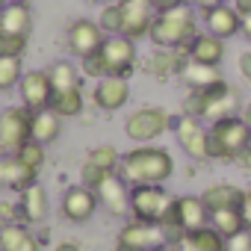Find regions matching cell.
Listing matches in <instances>:
<instances>
[{
	"instance_id": "obj_1",
	"label": "cell",
	"mask_w": 251,
	"mask_h": 251,
	"mask_svg": "<svg viewBox=\"0 0 251 251\" xmlns=\"http://www.w3.org/2000/svg\"><path fill=\"white\" fill-rule=\"evenodd\" d=\"M195 36H198V9H192L189 3L157 12L148 33V39L157 48H169V50H186Z\"/></svg>"
},
{
	"instance_id": "obj_2",
	"label": "cell",
	"mask_w": 251,
	"mask_h": 251,
	"mask_svg": "<svg viewBox=\"0 0 251 251\" xmlns=\"http://www.w3.org/2000/svg\"><path fill=\"white\" fill-rule=\"evenodd\" d=\"M239 109V95L230 83L219 80L207 89H189L186 100H183V115L201 118V121H219L227 115H236Z\"/></svg>"
},
{
	"instance_id": "obj_3",
	"label": "cell",
	"mask_w": 251,
	"mask_h": 251,
	"mask_svg": "<svg viewBox=\"0 0 251 251\" xmlns=\"http://www.w3.org/2000/svg\"><path fill=\"white\" fill-rule=\"evenodd\" d=\"M175 172V160L166 148H136L121 157V177L130 180L133 186L139 183H157L163 186Z\"/></svg>"
},
{
	"instance_id": "obj_4",
	"label": "cell",
	"mask_w": 251,
	"mask_h": 251,
	"mask_svg": "<svg viewBox=\"0 0 251 251\" xmlns=\"http://www.w3.org/2000/svg\"><path fill=\"white\" fill-rule=\"evenodd\" d=\"M251 145V127L242 115H227L210 124V160H236Z\"/></svg>"
},
{
	"instance_id": "obj_5",
	"label": "cell",
	"mask_w": 251,
	"mask_h": 251,
	"mask_svg": "<svg viewBox=\"0 0 251 251\" xmlns=\"http://www.w3.org/2000/svg\"><path fill=\"white\" fill-rule=\"evenodd\" d=\"M30 139H33V112L24 103L0 112V154H18Z\"/></svg>"
},
{
	"instance_id": "obj_6",
	"label": "cell",
	"mask_w": 251,
	"mask_h": 251,
	"mask_svg": "<svg viewBox=\"0 0 251 251\" xmlns=\"http://www.w3.org/2000/svg\"><path fill=\"white\" fill-rule=\"evenodd\" d=\"M172 124H175V118L163 106H142V109L130 112V118L124 121V133L133 142H154L172 127Z\"/></svg>"
},
{
	"instance_id": "obj_7",
	"label": "cell",
	"mask_w": 251,
	"mask_h": 251,
	"mask_svg": "<svg viewBox=\"0 0 251 251\" xmlns=\"http://www.w3.org/2000/svg\"><path fill=\"white\" fill-rule=\"evenodd\" d=\"M172 201H175V198H172L163 186H157V183H139V186L130 189V213H133V219H139V222L160 225Z\"/></svg>"
},
{
	"instance_id": "obj_8",
	"label": "cell",
	"mask_w": 251,
	"mask_h": 251,
	"mask_svg": "<svg viewBox=\"0 0 251 251\" xmlns=\"http://www.w3.org/2000/svg\"><path fill=\"white\" fill-rule=\"evenodd\" d=\"M98 53L103 59L106 77H127L136 68V42L127 36H106Z\"/></svg>"
},
{
	"instance_id": "obj_9",
	"label": "cell",
	"mask_w": 251,
	"mask_h": 251,
	"mask_svg": "<svg viewBox=\"0 0 251 251\" xmlns=\"http://www.w3.org/2000/svg\"><path fill=\"white\" fill-rule=\"evenodd\" d=\"M172 127H175L177 145L186 151V157H192V160H210V127H204L201 118L180 115V118H175Z\"/></svg>"
},
{
	"instance_id": "obj_10",
	"label": "cell",
	"mask_w": 251,
	"mask_h": 251,
	"mask_svg": "<svg viewBox=\"0 0 251 251\" xmlns=\"http://www.w3.org/2000/svg\"><path fill=\"white\" fill-rule=\"evenodd\" d=\"M68 50L74 53V56H80V59H89V56H95L100 48H103V42H106V33L100 30V24L98 21H89V18H77L71 27H68Z\"/></svg>"
},
{
	"instance_id": "obj_11",
	"label": "cell",
	"mask_w": 251,
	"mask_h": 251,
	"mask_svg": "<svg viewBox=\"0 0 251 251\" xmlns=\"http://www.w3.org/2000/svg\"><path fill=\"white\" fill-rule=\"evenodd\" d=\"M18 92H21V103L30 109V112H39V109H48L50 100H53V83H50V74L48 71H27L18 83Z\"/></svg>"
},
{
	"instance_id": "obj_12",
	"label": "cell",
	"mask_w": 251,
	"mask_h": 251,
	"mask_svg": "<svg viewBox=\"0 0 251 251\" xmlns=\"http://www.w3.org/2000/svg\"><path fill=\"white\" fill-rule=\"evenodd\" d=\"M98 201H100V207L106 210V213H112V216H127L130 213V189H127V180H124L121 175H115V172H109L100 183H98Z\"/></svg>"
},
{
	"instance_id": "obj_13",
	"label": "cell",
	"mask_w": 251,
	"mask_h": 251,
	"mask_svg": "<svg viewBox=\"0 0 251 251\" xmlns=\"http://www.w3.org/2000/svg\"><path fill=\"white\" fill-rule=\"evenodd\" d=\"M121 9H124V30L121 36L127 39H142L151 33V24H154V15L157 9L151 6V0H118Z\"/></svg>"
},
{
	"instance_id": "obj_14",
	"label": "cell",
	"mask_w": 251,
	"mask_h": 251,
	"mask_svg": "<svg viewBox=\"0 0 251 251\" xmlns=\"http://www.w3.org/2000/svg\"><path fill=\"white\" fill-rule=\"evenodd\" d=\"M98 207H100L98 192H95L92 186H83V183H80V186H71V189L65 192V198H62V213H65V219H71L74 225L89 222Z\"/></svg>"
},
{
	"instance_id": "obj_15",
	"label": "cell",
	"mask_w": 251,
	"mask_h": 251,
	"mask_svg": "<svg viewBox=\"0 0 251 251\" xmlns=\"http://www.w3.org/2000/svg\"><path fill=\"white\" fill-rule=\"evenodd\" d=\"M92 100L103 112L121 109L124 103L130 100V83H127V77H103V80H98L95 92H92Z\"/></svg>"
},
{
	"instance_id": "obj_16",
	"label": "cell",
	"mask_w": 251,
	"mask_h": 251,
	"mask_svg": "<svg viewBox=\"0 0 251 251\" xmlns=\"http://www.w3.org/2000/svg\"><path fill=\"white\" fill-rule=\"evenodd\" d=\"M118 242L133 245V248H139V251H151V248H157V245H169V239H166V233H163L160 225L139 222V219H133V222H127V225L121 227Z\"/></svg>"
},
{
	"instance_id": "obj_17",
	"label": "cell",
	"mask_w": 251,
	"mask_h": 251,
	"mask_svg": "<svg viewBox=\"0 0 251 251\" xmlns=\"http://www.w3.org/2000/svg\"><path fill=\"white\" fill-rule=\"evenodd\" d=\"M204 27H207V33H213V36H219V39H233L236 33H242V15L230 6V3H222L219 6H213V9H207L204 12Z\"/></svg>"
},
{
	"instance_id": "obj_18",
	"label": "cell",
	"mask_w": 251,
	"mask_h": 251,
	"mask_svg": "<svg viewBox=\"0 0 251 251\" xmlns=\"http://www.w3.org/2000/svg\"><path fill=\"white\" fill-rule=\"evenodd\" d=\"M186 59H192V62H201V65H222V59H225V39H219V36H213V33H198L192 42H189V48H186Z\"/></svg>"
},
{
	"instance_id": "obj_19",
	"label": "cell",
	"mask_w": 251,
	"mask_h": 251,
	"mask_svg": "<svg viewBox=\"0 0 251 251\" xmlns=\"http://www.w3.org/2000/svg\"><path fill=\"white\" fill-rule=\"evenodd\" d=\"M36 175L33 169H27L15 154H0V186L6 189H27L30 183H36Z\"/></svg>"
},
{
	"instance_id": "obj_20",
	"label": "cell",
	"mask_w": 251,
	"mask_h": 251,
	"mask_svg": "<svg viewBox=\"0 0 251 251\" xmlns=\"http://www.w3.org/2000/svg\"><path fill=\"white\" fill-rule=\"evenodd\" d=\"M177 251H227V239L213 225H204L198 230L183 233L177 242Z\"/></svg>"
},
{
	"instance_id": "obj_21",
	"label": "cell",
	"mask_w": 251,
	"mask_h": 251,
	"mask_svg": "<svg viewBox=\"0 0 251 251\" xmlns=\"http://www.w3.org/2000/svg\"><path fill=\"white\" fill-rule=\"evenodd\" d=\"M0 30L12 33V36H30L33 30V9L27 0H12L6 9L0 12Z\"/></svg>"
},
{
	"instance_id": "obj_22",
	"label": "cell",
	"mask_w": 251,
	"mask_h": 251,
	"mask_svg": "<svg viewBox=\"0 0 251 251\" xmlns=\"http://www.w3.org/2000/svg\"><path fill=\"white\" fill-rule=\"evenodd\" d=\"M175 207H177V222H180L183 233L210 225V210H207V204H204L201 198L183 195V198H175Z\"/></svg>"
},
{
	"instance_id": "obj_23",
	"label": "cell",
	"mask_w": 251,
	"mask_h": 251,
	"mask_svg": "<svg viewBox=\"0 0 251 251\" xmlns=\"http://www.w3.org/2000/svg\"><path fill=\"white\" fill-rule=\"evenodd\" d=\"M183 56H186V50H169V48H160L157 53H151V59H148V74L151 77H157V80H169V77H175L177 71H183Z\"/></svg>"
},
{
	"instance_id": "obj_24",
	"label": "cell",
	"mask_w": 251,
	"mask_h": 251,
	"mask_svg": "<svg viewBox=\"0 0 251 251\" xmlns=\"http://www.w3.org/2000/svg\"><path fill=\"white\" fill-rule=\"evenodd\" d=\"M59 133H62V118H59L50 106L33 112V142H39V145H50V142L59 139Z\"/></svg>"
},
{
	"instance_id": "obj_25",
	"label": "cell",
	"mask_w": 251,
	"mask_h": 251,
	"mask_svg": "<svg viewBox=\"0 0 251 251\" xmlns=\"http://www.w3.org/2000/svg\"><path fill=\"white\" fill-rule=\"evenodd\" d=\"M18 207H21V216L27 222H33V225L45 222L48 219V195H45V189L39 183H30L27 189H21V204Z\"/></svg>"
},
{
	"instance_id": "obj_26",
	"label": "cell",
	"mask_w": 251,
	"mask_h": 251,
	"mask_svg": "<svg viewBox=\"0 0 251 251\" xmlns=\"http://www.w3.org/2000/svg\"><path fill=\"white\" fill-rule=\"evenodd\" d=\"M180 77H183V83H186L189 89H207V86H213V83L225 80V77H222V71H219L216 65H201V62H192V59H186V65H183Z\"/></svg>"
},
{
	"instance_id": "obj_27",
	"label": "cell",
	"mask_w": 251,
	"mask_h": 251,
	"mask_svg": "<svg viewBox=\"0 0 251 251\" xmlns=\"http://www.w3.org/2000/svg\"><path fill=\"white\" fill-rule=\"evenodd\" d=\"M201 201L207 204L210 213H213V210H225V207H239L242 189L233 186V183H216V186H210V189L201 195Z\"/></svg>"
},
{
	"instance_id": "obj_28",
	"label": "cell",
	"mask_w": 251,
	"mask_h": 251,
	"mask_svg": "<svg viewBox=\"0 0 251 251\" xmlns=\"http://www.w3.org/2000/svg\"><path fill=\"white\" fill-rule=\"evenodd\" d=\"M210 225H213L225 239H233L236 233H242V230H245V219H242V210H239V207L213 210V213H210Z\"/></svg>"
},
{
	"instance_id": "obj_29",
	"label": "cell",
	"mask_w": 251,
	"mask_h": 251,
	"mask_svg": "<svg viewBox=\"0 0 251 251\" xmlns=\"http://www.w3.org/2000/svg\"><path fill=\"white\" fill-rule=\"evenodd\" d=\"M0 251H39V242L21 225H3L0 227Z\"/></svg>"
},
{
	"instance_id": "obj_30",
	"label": "cell",
	"mask_w": 251,
	"mask_h": 251,
	"mask_svg": "<svg viewBox=\"0 0 251 251\" xmlns=\"http://www.w3.org/2000/svg\"><path fill=\"white\" fill-rule=\"evenodd\" d=\"M50 74V83H53V92H65V89H80V68L68 59H59L48 68Z\"/></svg>"
},
{
	"instance_id": "obj_31",
	"label": "cell",
	"mask_w": 251,
	"mask_h": 251,
	"mask_svg": "<svg viewBox=\"0 0 251 251\" xmlns=\"http://www.w3.org/2000/svg\"><path fill=\"white\" fill-rule=\"evenodd\" d=\"M50 109H53L59 118H74V115H80V112H83V92H80V89L53 92Z\"/></svg>"
},
{
	"instance_id": "obj_32",
	"label": "cell",
	"mask_w": 251,
	"mask_h": 251,
	"mask_svg": "<svg viewBox=\"0 0 251 251\" xmlns=\"http://www.w3.org/2000/svg\"><path fill=\"white\" fill-rule=\"evenodd\" d=\"M24 77V65L21 56H0V92H9L21 83Z\"/></svg>"
},
{
	"instance_id": "obj_33",
	"label": "cell",
	"mask_w": 251,
	"mask_h": 251,
	"mask_svg": "<svg viewBox=\"0 0 251 251\" xmlns=\"http://www.w3.org/2000/svg\"><path fill=\"white\" fill-rule=\"evenodd\" d=\"M98 24H100V30H103L106 36H121V30H124V9H121L118 0H112V3H106V6L100 9Z\"/></svg>"
},
{
	"instance_id": "obj_34",
	"label": "cell",
	"mask_w": 251,
	"mask_h": 251,
	"mask_svg": "<svg viewBox=\"0 0 251 251\" xmlns=\"http://www.w3.org/2000/svg\"><path fill=\"white\" fill-rule=\"evenodd\" d=\"M86 163H92V166H98V169H106V172H115V169L121 166V154H118L112 145H98V148L89 151Z\"/></svg>"
},
{
	"instance_id": "obj_35",
	"label": "cell",
	"mask_w": 251,
	"mask_h": 251,
	"mask_svg": "<svg viewBox=\"0 0 251 251\" xmlns=\"http://www.w3.org/2000/svg\"><path fill=\"white\" fill-rule=\"evenodd\" d=\"M15 157H18L27 169L39 172V169H42V163H45V145H39V142H33V139H30V142H27V145L15 154Z\"/></svg>"
},
{
	"instance_id": "obj_36",
	"label": "cell",
	"mask_w": 251,
	"mask_h": 251,
	"mask_svg": "<svg viewBox=\"0 0 251 251\" xmlns=\"http://www.w3.org/2000/svg\"><path fill=\"white\" fill-rule=\"evenodd\" d=\"M27 50V36H12L0 30V56H21Z\"/></svg>"
},
{
	"instance_id": "obj_37",
	"label": "cell",
	"mask_w": 251,
	"mask_h": 251,
	"mask_svg": "<svg viewBox=\"0 0 251 251\" xmlns=\"http://www.w3.org/2000/svg\"><path fill=\"white\" fill-rule=\"evenodd\" d=\"M227 251H251V230H242L233 239H227Z\"/></svg>"
},
{
	"instance_id": "obj_38",
	"label": "cell",
	"mask_w": 251,
	"mask_h": 251,
	"mask_svg": "<svg viewBox=\"0 0 251 251\" xmlns=\"http://www.w3.org/2000/svg\"><path fill=\"white\" fill-rule=\"evenodd\" d=\"M239 210H242V219H245V230H251V186H248V189L242 192Z\"/></svg>"
},
{
	"instance_id": "obj_39",
	"label": "cell",
	"mask_w": 251,
	"mask_h": 251,
	"mask_svg": "<svg viewBox=\"0 0 251 251\" xmlns=\"http://www.w3.org/2000/svg\"><path fill=\"white\" fill-rule=\"evenodd\" d=\"M239 74L251 83V50H245V53H239Z\"/></svg>"
},
{
	"instance_id": "obj_40",
	"label": "cell",
	"mask_w": 251,
	"mask_h": 251,
	"mask_svg": "<svg viewBox=\"0 0 251 251\" xmlns=\"http://www.w3.org/2000/svg\"><path fill=\"white\" fill-rule=\"evenodd\" d=\"M183 3H189L192 9H201V12H207V9H213V6H219L222 0H183Z\"/></svg>"
},
{
	"instance_id": "obj_41",
	"label": "cell",
	"mask_w": 251,
	"mask_h": 251,
	"mask_svg": "<svg viewBox=\"0 0 251 251\" xmlns=\"http://www.w3.org/2000/svg\"><path fill=\"white\" fill-rule=\"evenodd\" d=\"M183 0H151V6L157 9V12H166V9H175V6H180Z\"/></svg>"
},
{
	"instance_id": "obj_42",
	"label": "cell",
	"mask_w": 251,
	"mask_h": 251,
	"mask_svg": "<svg viewBox=\"0 0 251 251\" xmlns=\"http://www.w3.org/2000/svg\"><path fill=\"white\" fill-rule=\"evenodd\" d=\"M230 6L245 18V15H251V0H230Z\"/></svg>"
},
{
	"instance_id": "obj_43",
	"label": "cell",
	"mask_w": 251,
	"mask_h": 251,
	"mask_svg": "<svg viewBox=\"0 0 251 251\" xmlns=\"http://www.w3.org/2000/svg\"><path fill=\"white\" fill-rule=\"evenodd\" d=\"M236 163H239V166H242L245 172H251V145H248V148H245V151H242V154L236 157Z\"/></svg>"
},
{
	"instance_id": "obj_44",
	"label": "cell",
	"mask_w": 251,
	"mask_h": 251,
	"mask_svg": "<svg viewBox=\"0 0 251 251\" xmlns=\"http://www.w3.org/2000/svg\"><path fill=\"white\" fill-rule=\"evenodd\" d=\"M53 251H80V245H77L74 239H65V242H59Z\"/></svg>"
},
{
	"instance_id": "obj_45",
	"label": "cell",
	"mask_w": 251,
	"mask_h": 251,
	"mask_svg": "<svg viewBox=\"0 0 251 251\" xmlns=\"http://www.w3.org/2000/svg\"><path fill=\"white\" fill-rule=\"evenodd\" d=\"M242 36L251 42V15H245V18H242Z\"/></svg>"
},
{
	"instance_id": "obj_46",
	"label": "cell",
	"mask_w": 251,
	"mask_h": 251,
	"mask_svg": "<svg viewBox=\"0 0 251 251\" xmlns=\"http://www.w3.org/2000/svg\"><path fill=\"white\" fill-rule=\"evenodd\" d=\"M242 118H245V124H248V127H251V100L245 103V109H242Z\"/></svg>"
},
{
	"instance_id": "obj_47",
	"label": "cell",
	"mask_w": 251,
	"mask_h": 251,
	"mask_svg": "<svg viewBox=\"0 0 251 251\" xmlns=\"http://www.w3.org/2000/svg\"><path fill=\"white\" fill-rule=\"evenodd\" d=\"M115 251H139V248H133V245H124V242H115Z\"/></svg>"
},
{
	"instance_id": "obj_48",
	"label": "cell",
	"mask_w": 251,
	"mask_h": 251,
	"mask_svg": "<svg viewBox=\"0 0 251 251\" xmlns=\"http://www.w3.org/2000/svg\"><path fill=\"white\" fill-rule=\"evenodd\" d=\"M151 251H177V245H157V248H151Z\"/></svg>"
},
{
	"instance_id": "obj_49",
	"label": "cell",
	"mask_w": 251,
	"mask_h": 251,
	"mask_svg": "<svg viewBox=\"0 0 251 251\" xmlns=\"http://www.w3.org/2000/svg\"><path fill=\"white\" fill-rule=\"evenodd\" d=\"M89 3H112V0H89Z\"/></svg>"
},
{
	"instance_id": "obj_50",
	"label": "cell",
	"mask_w": 251,
	"mask_h": 251,
	"mask_svg": "<svg viewBox=\"0 0 251 251\" xmlns=\"http://www.w3.org/2000/svg\"><path fill=\"white\" fill-rule=\"evenodd\" d=\"M6 3H9V0H0V12H3V9H6Z\"/></svg>"
}]
</instances>
